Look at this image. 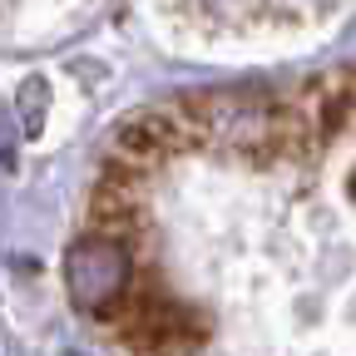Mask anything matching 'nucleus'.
Returning a JSON list of instances; mask_svg holds the SVG:
<instances>
[{
    "label": "nucleus",
    "mask_w": 356,
    "mask_h": 356,
    "mask_svg": "<svg viewBox=\"0 0 356 356\" xmlns=\"http://www.w3.org/2000/svg\"><path fill=\"white\" fill-rule=\"evenodd\" d=\"M70 297L114 356H356V70L139 114Z\"/></svg>",
    "instance_id": "1"
}]
</instances>
